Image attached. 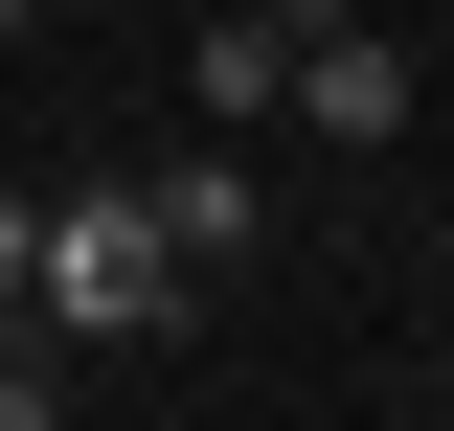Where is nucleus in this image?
Returning a JSON list of instances; mask_svg holds the SVG:
<instances>
[{"instance_id":"obj_2","label":"nucleus","mask_w":454,"mask_h":431,"mask_svg":"<svg viewBox=\"0 0 454 431\" xmlns=\"http://www.w3.org/2000/svg\"><path fill=\"white\" fill-rule=\"evenodd\" d=\"M137 205H160L182 272H250L273 250V182H250V137H182V160H137Z\"/></svg>"},{"instance_id":"obj_4","label":"nucleus","mask_w":454,"mask_h":431,"mask_svg":"<svg viewBox=\"0 0 454 431\" xmlns=\"http://www.w3.org/2000/svg\"><path fill=\"white\" fill-rule=\"evenodd\" d=\"M182 91H205V137H250V114H295V23H273V0H227L205 46H182Z\"/></svg>"},{"instance_id":"obj_3","label":"nucleus","mask_w":454,"mask_h":431,"mask_svg":"<svg viewBox=\"0 0 454 431\" xmlns=\"http://www.w3.org/2000/svg\"><path fill=\"white\" fill-rule=\"evenodd\" d=\"M295 114H318L340 160H387V137H409V23H387V0H364V23H318V46H295Z\"/></svg>"},{"instance_id":"obj_1","label":"nucleus","mask_w":454,"mask_h":431,"mask_svg":"<svg viewBox=\"0 0 454 431\" xmlns=\"http://www.w3.org/2000/svg\"><path fill=\"white\" fill-rule=\"evenodd\" d=\"M182 295H205V272L160 250V205H137V182H68V205H46V341L137 364V341H182Z\"/></svg>"},{"instance_id":"obj_5","label":"nucleus","mask_w":454,"mask_h":431,"mask_svg":"<svg viewBox=\"0 0 454 431\" xmlns=\"http://www.w3.org/2000/svg\"><path fill=\"white\" fill-rule=\"evenodd\" d=\"M0 431H68V409H46V341H0Z\"/></svg>"}]
</instances>
